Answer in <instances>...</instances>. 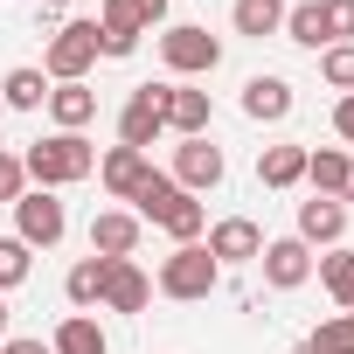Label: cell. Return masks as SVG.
<instances>
[{"label": "cell", "mask_w": 354, "mask_h": 354, "mask_svg": "<svg viewBox=\"0 0 354 354\" xmlns=\"http://www.w3.org/2000/svg\"><path fill=\"white\" fill-rule=\"evenodd\" d=\"M21 167H28V181H42V188H70V181H84V174H97V153H91L84 132H56V139H35L21 153Z\"/></svg>", "instance_id": "1"}, {"label": "cell", "mask_w": 354, "mask_h": 354, "mask_svg": "<svg viewBox=\"0 0 354 354\" xmlns=\"http://www.w3.org/2000/svg\"><path fill=\"white\" fill-rule=\"evenodd\" d=\"M216 285H223V264L209 257V243H181L160 264V292L167 299H209Z\"/></svg>", "instance_id": "2"}, {"label": "cell", "mask_w": 354, "mask_h": 354, "mask_svg": "<svg viewBox=\"0 0 354 354\" xmlns=\"http://www.w3.org/2000/svg\"><path fill=\"white\" fill-rule=\"evenodd\" d=\"M160 132H167V84H139V91L125 97V111H118V146L146 153Z\"/></svg>", "instance_id": "3"}, {"label": "cell", "mask_w": 354, "mask_h": 354, "mask_svg": "<svg viewBox=\"0 0 354 354\" xmlns=\"http://www.w3.org/2000/svg\"><path fill=\"white\" fill-rule=\"evenodd\" d=\"M91 63H97V21H70V28H56L42 77H56V84H84Z\"/></svg>", "instance_id": "4"}, {"label": "cell", "mask_w": 354, "mask_h": 354, "mask_svg": "<svg viewBox=\"0 0 354 354\" xmlns=\"http://www.w3.org/2000/svg\"><path fill=\"white\" fill-rule=\"evenodd\" d=\"M160 56H167L174 77H209V70L223 63V42H216L209 28H167V35H160Z\"/></svg>", "instance_id": "5"}, {"label": "cell", "mask_w": 354, "mask_h": 354, "mask_svg": "<svg viewBox=\"0 0 354 354\" xmlns=\"http://www.w3.org/2000/svg\"><path fill=\"white\" fill-rule=\"evenodd\" d=\"M216 181H223V146H209V132L174 146V188H188V195H209Z\"/></svg>", "instance_id": "6"}, {"label": "cell", "mask_w": 354, "mask_h": 354, "mask_svg": "<svg viewBox=\"0 0 354 354\" xmlns=\"http://www.w3.org/2000/svg\"><path fill=\"white\" fill-rule=\"evenodd\" d=\"M15 223H21V243L35 250H49V243H63V230H70V216H63V202L49 195V188H35V195H21L15 202Z\"/></svg>", "instance_id": "7"}, {"label": "cell", "mask_w": 354, "mask_h": 354, "mask_svg": "<svg viewBox=\"0 0 354 354\" xmlns=\"http://www.w3.org/2000/svg\"><path fill=\"white\" fill-rule=\"evenodd\" d=\"M209 257H216V264H257V257H264V230H257L250 216H230V223L209 230Z\"/></svg>", "instance_id": "8"}, {"label": "cell", "mask_w": 354, "mask_h": 354, "mask_svg": "<svg viewBox=\"0 0 354 354\" xmlns=\"http://www.w3.org/2000/svg\"><path fill=\"white\" fill-rule=\"evenodd\" d=\"M264 285H278V292H299L306 278H313V250L299 243V236H278V243H264Z\"/></svg>", "instance_id": "9"}, {"label": "cell", "mask_w": 354, "mask_h": 354, "mask_svg": "<svg viewBox=\"0 0 354 354\" xmlns=\"http://www.w3.org/2000/svg\"><path fill=\"white\" fill-rule=\"evenodd\" d=\"M146 174H153V160H146V153H132V146H111V153L97 160V181H104L118 202H132V195L146 188Z\"/></svg>", "instance_id": "10"}, {"label": "cell", "mask_w": 354, "mask_h": 354, "mask_svg": "<svg viewBox=\"0 0 354 354\" xmlns=\"http://www.w3.org/2000/svg\"><path fill=\"white\" fill-rule=\"evenodd\" d=\"M347 236V209L340 202H326V195H313V202H299V243L313 250V243H340Z\"/></svg>", "instance_id": "11"}, {"label": "cell", "mask_w": 354, "mask_h": 354, "mask_svg": "<svg viewBox=\"0 0 354 354\" xmlns=\"http://www.w3.org/2000/svg\"><path fill=\"white\" fill-rule=\"evenodd\" d=\"M132 250H139V216L104 209V216L91 223V257H132Z\"/></svg>", "instance_id": "12"}, {"label": "cell", "mask_w": 354, "mask_h": 354, "mask_svg": "<svg viewBox=\"0 0 354 354\" xmlns=\"http://www.w3.org/2000/svg\"><path fill=\"white\" fill-rule=\"evenodd\" d=\"M146 299H153L146 271H139L132 257H111V278H104V306H111V313H146Z\"/></svg>", "instance_id": "13"}, {"label": "cell", "mask_w": 354, "mask_h": 354, "mask_svg": "<svg viewBox=\"0 0 354 354\" xmlns=\"http://www.w3.org/2000/svg\"><path fill=\"white\" fill-rule=\"evenodd\" d=\"M243 111H250L257 125L292 118V84H285V77H250V84H243Z\"/></svg>", "instance_id": "14"}, {"label": "cell", "mask_w": 354, "mask_h": 354, "mask_svg": "<svg viewBox=\"0 0 354 354\" xmlns=\"http://www.w3.org/2000/svg\"><path fill=\"white\" fill-rule=\"evenodd\" d=\"M167 125L181 132V139H202V132H209V91L167 84Z\"/></svg>", "instance_id": "15"}, {"label": "cell", "mask_w": 354, "mask_h": 354, "mask_svg": "<svg viewBox=\"0 0 354 354\" xmlns=\"http://www.w3.org/2000/svg\"><path fill=\"white\" fill-rule=\"evenodd\" d=\"M49 118H56L63 132H84V125L97 118V91H91V84H56V91H49Z\"/></svg>", "instance_id": "16"}, {"label": "cell", "mask_w": 354, "mask_h": 354, "mask_svg": "<svg viewBox=\"0 0 354 354\" xmlns=\"http://www.w3.org/2000/svg\"><path fill=\"white\" fill-rule=\"evenodd\" d=\"M257 181L264 188H299L306 181V146H264L257 153Z\"/></svg>", "instance_id": "17"}, {"label": "cell", "mask_w": 354, "mask_h": 354, "mask_svg": "<svg viewBox=\"0 0 354 354\" xmlns=\"http://www.w3.org/2000/svg\"><path fill=\"white\" fill-rule=\"evenodd\" d=\"M285 35H292L299 49H333V35H326V8H319V0L285 8Z\"/></svg>", "instance_id": "18"}, {"label": "cell", "mask_w": 354, "mask_h": 354, "mask_svg": "<svg viewBox=\"0 0 354 354\" xmlns=\"http://www.w3.org/2000/svg\"><path fill=\"white\" fill-rule=\"evenodd\" d=\"M49 347H56V354H104L111 340H104V326H97L91 313H70V319L56 326V340H49Z\"/></svg>", "instance_id": "19"}, {"label": "cell", "mask_w": 354, "mask_h": 354, "mask_svg": "<svg viewBox=\"0 0 354 354\" xmlns=\"http://www.w3.org/2000/svg\"><path fill=\"white\" fill-rule=\"evenodd\" d=\"M202 223H209V209H202L188 188H181V195H174V202L160 209V230H167L174 243H195V236H202Z\"/></svg>", "instance_id": "20"}, {"label": "cell", "mask_w": 354, "mask_h": 354, "mask_svg": "<svg viewBox=\"0 0 354 354\" xmlns=\"http://www.w3.org/2000/svg\"><path fill=\"white\" fill-rule=\"evenodd\" d=\"M230 21H236V35H278L285 28V0H236V8H230Z\"/></svg>", "instance_id": "21"}, {"label": "cell", "mask_w": 354, "mask_h": 354, "mask_svg": "<svg viewBox=\"0 0 354 354\" xmlns=\"http://www.w3.org/2000/svg\"><path fill=\"white\" fill-rule=\"evenodd\" d=\"M347 153H306V181H313V195H326V202H340V188H347Z\"/></svg>", "instance_id": "22"}, {"label": "cell", "mask_w": 354, "mask_h": 354, "mask_svg": "<svg viewBox=\"0 0 354 354\" xmlns=\"http://www.w3.org/2000/svg\"><path fill=\"white\" fill-rule=\"evenodd\" d=\"M0 104H15V111L49 104V77H42V70H8V84H0Z\"/></svg>", "instance_id": "23"}, {"label": "cell", "mask_w": 354, "mask_h": 354, "mask_svg": "<svg viewBox=\"0 0 354 354\" xmlns=\"http://www.w3.org/2000/svg\"><path fill=\"white\" fill-rule=\"evenodd\" d=\"M104 278H111V257H84V264L70 271V285H63L70 306H97V299H104Z\"/></svg>", "instance_id": "24"}, {"label": "cell", "mask_w": 354, "mask_h": 354, "mask_svg": "<svg viewBox=\"0 0 354 354\" xmlns=\"http://www.w3.org/2000/svg\"><path fill=\"white\" fill-rule=\"evenodd\" d=\"M319 285L354 313V250H333V257H319Z\"/></svg>", "instance_id": "25"}, {"label": "cell", "mask_w": 354, "mask_h": 354, "mask_svg": "<svg viewBox=\"0 0 354 354\" xmlns=\"http://www.w3.org/2000/svg\"><path fill=\"white\" fill-rule=\"evenodd\" d=\"M306 354H354V313L319 319V326H313V340H306Z\"/></svg>", "instance_id": "26"}, {"label": "cell", "mask_w": 354, "mask_h": 354, "mask_svg": "<svg viewBox=\"0 0 354 354\" xmlns=\"http://www.w3.org/2000/svg\"><path fill=\"white\" fill-rule=\"evenodd\" d=\"M319 77H326L340 97H347V91H354V42H333V49H319Z\"/></svg>", "instance_id": "27"}, {"label": "cell", "mask_w": 354, "mask_h": 354, "mask_svg": "<svg viewBox=\"0 0 354 354\" xmlns=\"http://www.w3.org/2000/svg\"><path fill=\"white\" fill-rule=\"evenodd\" d=\"M174 195H181V188H174V174H146V188L132 195V202H139V223H160V209H167Z\"/></svg>", "instance_id": "28"}, {"label": "cell", "mask_w": 354, "mask_h": 354, "mask_svg": "<svg viewBox=\"0 0 354 354\" xmlns=\"http://www.w3.org/2000/svg\"><path fill=\"white\" fill-rule=\"evenodd\" d=\"M28 278V243L21 236H0V292H15Z\"/></svg>", "instance_id": "29"}, {"label": "cell", "mask_w": 354, "mask_h": 354, "mask_svg": "<svg viewBox=\"0 0 354 354\" xmlns=\"http://www.w3.org/2000/svg\"><path fill=\"white\" fill-rule=\"evenodd\" d=\"M21 188H28V167H21V153H0V202H21Z\"/></svg>", "instance_id": "30"}, {"label": "cell", "mask_w": 354, "mask_h": 354, "mask_svg": "<svg viewBox=\"0 0 354 354\" xmlns=\"http://www.w3.org/2000/svg\"><path fill=\"white\" fill-rule=\"evenodd\" d=\"M326 8V35L333 42H354V0H319Z\"/></svg>", "instance_id": "31"}, {"label": "cell", "mask_w": 354, "mask_h": 354, "mask_svg": "<svg viewBox=\"0 0 354 354\" xmlns=\"http://www.w3.org/2000/svg\"><path fill=\"white\" fill-rule=\"evenodd\" d=\"M118 8L139 21V28H153V21H167V0H118Z\"/></svg>", "instance_id": "32"}, {"label": "cell", "mask_w": 354, "mask_h": 354, "mask_svg": "<svg viewBox=\"0 0 354 354\" xmlns=\"http://www.w3.org/2000/svg\"><path fill=\"white\" fill-rule=\"evenodd\" d=\"M333 132H340V139H347V146H354V91H347V97H340V104H333Z\"/></svg>", "instance_id": "33"}, {"label": "cell", "mask_w": 354, "mask_h": 354, "mask_svg": "<svg viewBox=\"0 0 354 354\" xmlns=\"http://www.w3.org/2000/svg\"><path fill=\"white\" fill-rule=\"evenodd\" d=\"M0 354H56L49 340H0Z\"/></svg>", "instance_id": "34"}, {"label": "cell", "mask_w": 354, "mask_h": 354, "mask_svg": "<svg viewBox=\"0 0 354 354\" xmlns=\"http://www.w3.org/2000/svg\"><path fill=\"white\" fill-rule=\"evenodd\" d=\"M347 202H354V167H347V188H340V209H347Z\"/></svg>", "instance_id": "35"}, {"label": "cell", "mask_w": 354, "mask_h": 354, "mask_svg": "<svg viewBox=\"0 0 354 354\" xmlns=\"http://www.w3.org/2000/svg\"><path fill=\"white\" fill-rule=\"evenodd\" d=\"M0 340H8V299H0Z\"/></svg>", "instance_id": "36"}, {"label": "cell", "mask_w": 354, "mask_h": 354, "mask_svg": "<svg viewBox=\"0 0 354 354\" xmlns=\"http://www.w3.org/2000/svg\"><path fill=\"white\" fill-rule=\"evenodd\" d=\"M42 8H70V0H42Z\"/></svg>", "instance_id": "37"}]
</instances>
